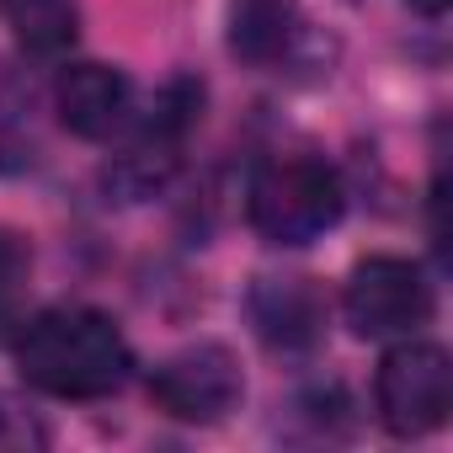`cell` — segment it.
Masks as SVG:
<instances>
[{
  "label": "cell",
  "instance_id": "1",
  "mask_svg": "<svg viewBox=\"0 0 453 453\" xmlns=\"http://www.w3.org/2000/svg\"><path fill=\"white\" fill-rule=\"evenodd\" d=\"M17 368L43 395L102 400V395L123 389L134 352H128V336L118 331L112 315L86 310V304H59V310H43L38 320L22 326Z\"/></svg>",
  "mask_w": 453,
  "mask_h": 453
},
{
  "label": "cell",
  "instance_id": "2",
  "mask_svg": "<svg viewBox=\"0 0 453 453\" xmlns=\"http://www.w3.org/2000/svg\"><path fill=\"white\" fill-rule=\"evenodd\" d=\"M342 208H347L342 176L315 155L267 160L251 176V192H246L251 230L267 246H310V241H320L342 219Z\"/></svg>",
  "mask_w": 453,
  "mask_h": 453
},
{
  "label": "cell",
  "instance_id": "10",
  "mask_svg": "<svg viewBox=\"0 0 453 453\" xmlns=\"http://www.w3.org/2000/svg\"><path fill=\"white\" fill-rule=\"evenodd\" d=\"M27 448H49V426L27 400L0 389V453H27Z\"/></svg>",
  "mask_w": 453,
  "mask_h": 453
},
{
  "label": "cell",
  "instance_id": "12",
  "mask_svg": "<svg viewBox=\"0 0 453 453\" xmlns=\"http://www.w3.org/2000/svg\"><path fill=\"white\" fill-rule=\"evenodd\" d=\"M0 6H6V0H0Z\"/></svg>",
  "mask_w": 453,
  "mask_h": 453
},
{
  "label": "cell",
  "instance_id": "8",
  "mask_svg": "<svg viewBox=\"0 0 453 453\" xmlns=\"http://www.w3.org/2000/svg\"><path fill=\"white\" fill-rule=\"evenodd\" d=\"M299 0H235L230 6V54L246 65L288 59L299 38Z\"/></svg>",
  "mask_w": 453,
  "mask_h": 453
},
{
  "label": "cell",
  "instance_id": "5",
  "mask_svg": "<svg viewBox=\"0 0 453 453\" xmlns=\"http://www.w3.org/2000/svg\"><path fill=\"white\" fill-rule=\"evenodd\" d=\"M342 315L357 336L384 342V336H411L416 326L432 320V283L416 262L405 257H368L352 267Z\"/></svg>",
  "mask_w": 453,
  "mask_h": 453
},
{
  "label": "cell",
  "instance_id": "3",
  "mask_svg": "<svg viewBox=\"0 0 453 453\" xmlns=\"http://www.w3.org/2000/svg\"><path fill=\"white\" fill-rule=\"evenodd\" d=\"M150 400L187 426H213L230 411H241L246 400V373L241 357L224 347V342H192L171 357L155 363L150 373Z\"/></svg>",
  "mask_w": 453,
  "mask_h": 453
},
{
  "label": "cell",
  "instance_id": "6",
  "mask_svg": "<svg viewBox=\"0 0 453 453\" xmlns=\"http://www.w3.org/2000/svg\"><path fill=\"white\" fill-rule=\"evenodd\" d=\"M54 107L75 139H112L134 112V86L112 65H70L54 86Z\"/></svg>",
  "mask_w": 453,
  "mask_h": 453
},
{
  "label": "cell",
  "instance_id": "4",
  "mask_svg": "<svg viewBox=\"0 0 453 453\" xmlns=\"http://www.w3.org/2000/svg\"><path fill=\"white\" fill-rule=\"evenodd\" d=\"M379 421L395 437H426L453 411V363L437 342H405L379 363L373 379Z\"/></svg>",
  "mask_w": 453,
  "mask_h": 453
},
{
  "label": "cell",
  "instance_id": "9",
  "mask_svg": "<svg viewBox=\"0 0 453 453\" xmlns=\"http://www.w3.org/2000/svg\"><path fill=\"white\" fill-rule=\"evenodd\" d=\"M12 22H17V43L38 59H59L81 33L75 0H12Z\"/></svg>",
  "mask_w": 453,
  "mask_h": 453
},
{
  "label": "cell",
  "instance_id": "11",
  "mask_svg": "<svg viewBox=\"0 0 453 453\" xmlns=\"http://www.w3.org/2000/svg\"><path fill=\"white\" fill-rule=\"evenodd\" d=\"M411 6H416V12H421V17H432V22H437V17H442V12H448V0H411Z\"/></svg>",
  "mask_w": 453,
  "mask_h": 453
},
{
  "label": "cell",
  "instance_id": "7",
  "mask_svg": "<svg viewBox=\"0 0 453 453\" xmlns=\"http://www.w3.org/2000/svg\"><path fill=\"white\" fill-rule=\"evenodd\" d=\"M246 310L273 352H304L326 331V299L310 278H257Z\"/></svg>",
  "mask_w": 453,
  "mask_h": 453
}]
</instances>
